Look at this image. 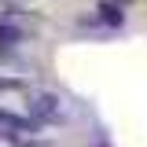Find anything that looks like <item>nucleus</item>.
Returning <instances> with one entry per match:
<instances>
[{
	"instance_id": "obj_2",
	"label": "nucleus",
	"mask_w": 147,
	"mask_h": 147,
	"mask_svg": "<svg viewBox=\"0 0 147 147\" xmlns=\"http://www.w3.org/2000/svg\"><path fill=\"white\" fill-rule=\"evenodd\" d=\"M33 114L37 118H59V107H55V96H48V92H40L33 99Z\"/></svg>"
},
{
	"instance_id": "obj_3",
	"label": "nucleus",
	"mask_w": 147,
	"mask_h": 147,
	"mask_svg": "<svg viewBox=\"0 0 147 147\" xmlns=\"http://www.w3.org/2000/svg\"><path fill=\"white\" fill-rule=\"evenodd\" d=\"M99 15L107 18L110 26H121V22H125V15H121V7H118V4H103V7H99Z\"/></svg>"
},
{
	"instance_id": "obj_4",
	"label": "nucleus",
	"mask_w": 147,
	"mask_h": 147,
	"mask_svg": "<svg viewBox=\"0 0 147 147\" xmlns=\"http://www.w3.org/2000/svg\"><path fill=\"white\" fill-rule=\"evenodd\" d=\"M18 37H22V33H18L15 26H0V44H7V40H18Z\"/></svg>"
},
{
	"instance_id": "obj_1",
	"label": "nucleus",
	"mask_w": 147,
	"mask_h": 147,
	"mask_svg": "<svg viewBox=\"0 0 147 147\" xmlns=\"http://www.w3.org/2000/svg\"><path fill=\"white\" fill-rule=\"evenodd\" d=\"M0 125H4L0 136H7V129H15V132H33V121H30V118H18V114H7V110H0Z\"/></svg>"
}]
</instances>
